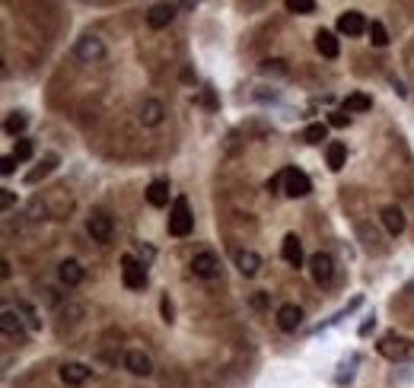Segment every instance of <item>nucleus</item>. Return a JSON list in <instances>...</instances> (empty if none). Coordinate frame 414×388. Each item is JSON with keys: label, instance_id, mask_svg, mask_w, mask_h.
<instances>
[{"label": "nucleus", "instance_id": "obj_17", "mask_svg": "<svg viewBox=\"0 0 414 388\" xmlns=\"http://www.w3.org/2000/svg\"><path fill=\"white\" fill-rule=\"evenodd\" d=\"M147 204L156 207V211L169 204V182L166 178H156V182L147 184Z\"/></svg>", "mask_w": 414, "mask_h": 388}, {"label": "nucleus", "instance_id": "obj_20", "mask_svg": "<svg viewBox=\"0 0 414 388\" xmlns=\"http://www.w3.org/2000/svg\"><path fill=\"white\" fill-rule=\"evenodd\" d=\"M87 379H89V369L83 363H64L61 366V382L64 385H83Z\"/></svg>", "mask_w": 414, "mask_h": 388}, {"label": "nucleus", "instance_id": "obj_1", "mask_svg": "<svg viewBox=\"0 0 414 388\" xmlns=\"http://www.w3.org/2000/svg\"><path fill=\"white\" fill-rule=\"evenodd\" d=\"M192 226H194V217H192L188 201L185 198H175L172 201V211H169V236L185 239V236H192Z\"/></svg>", "mask_w": 414, "mask_h": 388}, {"label": "nucleus", "instance_id": "obj_11", "mask_svg": "<svg viewBox=\"0 0 414 388\" xmlns=\"http://www.w3.org/2000/svg\"><path fill=\"white\" fill-rule=\"evenodd\" d=\"M175 4H153V7L147 10V26L150 29H166L169 23L175 20Z\"/></svg>", "mask_w": 414, "mask_h": 388}, {"label": "nucleus", "instance_id": "obj_34", "mask_svg": "<svg viewBox=\"0 0 414 388\" xmlns=\"http://www.w3.org/2000/svg\"><path fill=\"white\" fill-rule=\"evenodd\" d=\"M160 309H163V322H172V303H169V296H163V303H160Z\"/></svg>", "mask_w": 414, "mask_h": 388}, {"label": "nucleus", "instance_id": "obj_16", "mask_svg": "<svg viewBox=\"0 0 414 388\" xmlns=\"http://www.w3.org/2000/svg\"><path fill=\"white\" fill-rule=\"evenodd\" d=\"M382 226H386L389 236H401L405 232V213H401V207H382Z\"/></svg>", "mask_w": 414, "mask_h": 388}, {"label": "nucleus", "instance_id": "obj_29", "mask_svg": "<svg viewBox=\"0 0 414 388\" xmlns=\"http://www.w3.org/2000/svg\"><path fill=\"white\" fill-rule=\"evenodd\" d=\"M357 236L363 239V245H367V249H373V245L380 242V232H376L370 223H360V226H357Z\"/></svg>", "mask_w": 414, "mask_h": 388}, {"label": "nucleus", "instance_id": "obj_2", "mask_svg": "<svg viewBox=\"0 0 414 388\" xmlns=\"http://www.w3.org/2000/svg\"><path fill=\"white\" fill-rule=\"evenodd\" d=\"M121 280L127 289H144L147 287V264L137 261L134 255H121Z\"/></svg>", "mask_w": 414, "mask_h": 388}, {"label": "nucleus", "instance_id": "obj_13", "mask_svg": "<svg viewBox=\"0 0 414 388\" xmlns=\"http://www.w3.org/2000/svg\"><path fill=\"white\" fill-rule=\"evenodd\" d=\"M125 369L131 375H150L153 373V363H150V356L144 353V350H127L125 353Z\"/></svg>", "mask_w": 414, "mask_h": 388}, {"label": "nucleus", "instance_id": "obj_24", "mask_svg": "<svg viewBox=\"0 0 414 388\" xmlns=\"http://www.w3.org/2000/svg\"><path fill=\"white\" fill-rule=\"evenodd\" d=\"M26 125H29L26 115H23V112H13V115H7V121H4V131H7L10 137L20 140V134L26 131Z\"/></svg>", "mask_w": 414, "mask_h": 388}, {"label": "nucleus", "instance_id": "obj_30", "mask_svg": "<svg viewBox=\"0 0 414 388\" xmlns=\"http://www.w3.org/2000/svg\"><path fill=\"white\" fill-rule=\"evenodd\" d=\"M54 163H58V159H54V156H48V159H45V165H42V169H35V172H32V175H29V178H26V182H29V184H35V182H39V178H42V175H48V172H51V169H54Z\"/></svg>", "mask_w": 414, "mask_h": 388}, {"label": "nucleus", "instance_id": "obj_22", "mask_svg": "<svg viewBox=\"0 0 414 388\" xmlns=\"http://www.w3.org/2000/svg\"><path fill=\"white\" fill-rule=\"evenodd\" d=\"M325 159H328V169L332 172H341L344 169V163H348V146L341 144V140H332L325 150Z\"/></svg>", "mask_w": 414, "mask_h": 388}, {"label": "nucleus", "instance_id": "obj_10", "mask_svg": "<svg viewBox=\"0 0 414 388\" xmlns=\"http://www.w3.org/2000/svg\"><path fill=\"white\" fill-rule=\"evenodd\" d=\"M309 274H313L315 283H328L334 277V261L328 251H315L313 258H309Z\"/></svg>", "mask_w": 414, "mask_h": 388}, {"label": "nucleus", "instance_id": "obj_39", "mask_svg": "<svg viewBox=\"0 0 414 388\" xmlns=\"http://www.w3.org/2000/svg\"><path fill=\"white\" fill-rule=\"evenodd\" d=\"M405 293H408V296H414V280H408V287H405Z\"/></svg>", "mask_w": 414, "mask_h": 388}, {"label": "nucleus", "instance_id": "obj_38", "mask_svg": "<svg viewBox=\"0 0 414 388\" xmlns=\"http://www.w3.org/2000/svg\"><path fill=\"white\" fill-rule=\"evenodd\" d=\"M0 277H4V280L10 277V261H0Z\"/></svg>", "mask_w": 414, "mask_h": 388}, {"label": "nucleus", "instance_id": "obj_9", "mask_svg": "<svg viewBox=\"0 0 414 388\" xmlns=\"http://www.w3.org/2000/svg\"><path fill=\"white\" fill-rule=\"evenodd\" d=\"M367 20H363L360 10H348V13H341L338 16V32L341 35H348V39H357V35L367 32Z\"/></svg>", "mask_w": 414, "mask_h": 388}, {"label": "nucleus", "instance_id": "obj_28", "mask_svg": "<svg viewBox=\"0 0 414 388\" xmlns=\"http://www.w3.org/2000/svg\"><path fill=\"white\" fill-rule=\"evenodd\" d=\"M287 10L290 13H300V16H306V13H315V0H287Z\"/></svg>", "mask_w": 414, "mask_h": 388}, {"label": "nucleus", "instance_id": "obj_31", "mask_svg": "<svg viewBox=\"0 0 414 388\" xmlns=\"http://www.w3.org/2000/svg\"><path fill=\"white\" fill-rule=\"evenodd\" d=\"M13 204H16V194H13V191L4 188V191H0V211H4V213L13 211Z\"/></svg>", "mask_w": 414, "mask_h": 388}, {"label": "nucleus", "instance_id": "obj_12", "mask_svg": "<svg viewBox=\"0 0 414 388\" xmlns=\"http://www.w3.org/2000/svg\"><path fill=\"white\" fill-rule=\"evenodd\" d=\"M281 255H284V261H287L290 268H303V242H300L296 232H287V236H284Z\"/></svg>", "mask_w": 414, "mask_h": 388}, {"label": "nucleus", "instance_id": "obj_37", "mask_svg": "<svg viewBox=\"0 0 414 388\" xmlns=\"http://www.w3.org/2000/svg\"><path fill=\"white\" fill-rule=\"evenodd\" d=\"M281 182H284V172H281V175H274L271 182H268V191H277V184H281Z\"/></svg>", "mask_w": 414, "mask_h": 388}, {"label": "nucleus", "instance_id": "obj_15", "mask_svg": "<svg viewBox=\"0 0 414 388\" xmlns=\"http://www.w3.org/2000/svg\"><path fill=\"white\" fill-rule=\"evenodd\" d=\"M277 325H281V331H296L303 325V309L294 303L281 306V309H277Z\"/></svg>", "mask_w": 414, "mask_h": 388}, {"label": "nucleus", "instance_id": "obj_8", "mask_svg": "<svg viewBox=\"0 0 414 388\" xmlns=\"http://www.w3.org/2000/svg\"><path fill=\"white\" fill-rule=\"evenodd\" d=\"M192 274L201 277V280H214V277L220 274V261H217L214 251H198V255L192 258Z\"/></svg>", "mask_w": 414, "mask_h": 388}, {"label": "nucleus", "instance_id": "obj_23", "mask_svg": "<svg viewBox=\"0 0 414 388\" xmlns=\"http://www.w3.org/2000/svg\"><path fill=\"white\" fill-rule=\"evenodd\" d=\"M373 108V99L370 96H363V92H351L348 99H344V112H370Z\"/></svg>", "mask_w": 414, "mask_h": 388}, {"label": "nucleus", "instance_id": "obj_21", "mask_svg": "<svg viewBox=\"0 0 414 388\" xmlns=\"http://www.w3.org/2000/svg\"><path fill=\"white\" fill-rule=\"evenodd\" d=\"M236 268H239L242 277H255L258 274V268H261V258L255 255V251L242 249V251H236Z\"/></svg>", "mask_w": 414, "mask_h": 388}, {"label": "nucleus", "instance_id": "obj_26", "mask_svg": "<svg viewBox=\"0 0 414 388\" xmlns=\"http://www.w3.org/2000/svg\"><path fill=\"white\" fill-rule=\"evenodd\" d=\"M370 42H373L376 48H386L389 45V32H386V26H382V23H370Z\"/></svg>", "mask_w": 414, "mask_h": 388}, {"label": "nucleus", "instance_id": "obj_27", "mask_svg": "<svg viewBox=\"0 0 414 388\" xmlns=\"http://www.w3.org/2000/svg\"><path fill=\"white\" fill-rule=\"evenodd\" d=\"M32 153H35L32 140H26V137L16 140V150H13V159H16V163H26V159H32Z\"/></svg>", "mask_w": 414, "mask_h": 388}, {"label": "nucleus", "instance_id": "obj_36", "mask_svg": "<svg viewBox=\"0 0 414 388\" xmlns=\"http://www.w3.org/2000/svg\"><path fill=\"white\" fill-rule=\"evenodd\" d=\"M332 125H334V127H344V125H351V115H344V112L332 115Z\"/></svg>", "mask_w": 414, "mask_h": 388}, {"label": "nucleus", "instance_id": "obj_33", "mask_svg": "<svg viewBox=\"0 0 414 388\" xmlns=\"http://www.w3.org/2000/svg\"><path fill=\"white\" fill-rule=\"evenodd\" d=\"M261 73H287L284 61H261Z\"/></svg>", "mask_w": 414, "mask_h": 388}, {"label": "nucleus", "instance_id": "obj_18", "mask_svg": "<svg viewBox=\"0 0 414 388\" xmlns=\"http://www.w3.org/2000/svg\"><path fill=\"white\" fill-rule=\"evenodd\" d=\"M315 48H319V54H322V58H328V61H334L341 54L338 39H334L328 29H319V32H315Z\"/></svg>", "mask_w": 414, "mask_h": 388}, {"label": "nucleus", "instance_id": "obj_25", "mask_svg": "<svg viewBox=\"0 0 414 388\" xmlns=\"http://www.w3.org/2000/svg\"><path fill=\"white\" fill-rule=\"evenodd\" d=\"M328 137V125H322V121H315V125H309L306 131H303V140H306V144H322V140Z\"/></svg>", "mask_w": 414, "mask_h": 388}, {"label": "nucleus", "instance_id": "obj_7", "mask_svg": "<svg viewBox=\"0 0 414 388\" xmlns=\"http://www.w3.org/2000/svg\"><path fill=\"white\" fill-rule=\"evenodd\" d=\"M0 331H4V337H10V341H26V325H23V312L20 309H4L0 312Z\"/></svg>", "mask_w": 414, "mask_h": 388}, {"label": "nucleus", "instance_id": "obj_19", "mask_svg": "<svg viewBox=\"0 0 414 388\" xmlns=\"http://www.w3.org/2000/svg\"><path fill=\"white\" fill-rule=\"evenodd\" d=\"M163 115H166V108H163L160 99H144V106H141V125L156 127L163 121Z\"/></svg>", "mask_w": 414, "mask_h": 388}, {"label": "nucleus", "instance_id": "obj_6", "mask_svg": "<svg viewBox=\"0 0 414 388\" xmlns=\"http://www.w3.org/2000/svg\"><path fill=\"white\" fill-rule=\"evenodd\" d=\"M309 191H313V182H309L306 172L284 169V194H287V198H306Z\"/></svg>", "mask_w": 414, "mask_h": 388}, {"label": "nucleus", "instance_id": "obj_32", "mask_svg": "<svg viewBox=\"0 0 414 388\" xmlns=\"http://www.w3.org/2000/svg\"><path fill=\"white\" fill-rule=\"evenodd\" d=\"M16 309H20L23 315H29V325H32V328H42V318L35 315V309H32V306H29V303H20V306H16Z\"/></svg>", "mask_w": 414, "mask_h": 388}, {"label": "nucleus", "instance_id": "obj_4", "mask_svg": "<svg viewBox=\"0 0 414 388\" xmlns=\"http://www.w3.org/2000/svg\"><path fill=\"white\" fill-rule=\"evenodd\" d=\"M87 232L93 236V242L108 245V242H112V236H115V223H112V217H108V213H102V211H96L93 217L87 220Z\"/></svg>", "mask_w": 414, "mask_h": 388}, {"label": "nucleus", "instance_id": "obj_14", "mask_svg": "<svg viewBox=\"0 0 414 388\" xmlns=\"http://www.w3.org/2000/svg\"><path fill=\"white\" fill-rule=\"evenodd\" d=\"M58 280L64 283V287H80V283H83V268H80V261H74V258L61 261V264H58Z\"/></svg>", "mask_w": 414, "mask_h": 388}, {"label": "nucleus", "instance_id": "obj_5", "mask_svg": "<svg viewBox=\"0 0 414 388\" xmlns=\"http://www.w3.org/2000/svg\"><path fill=\"white\" fill-rule=\"evenodd\" d=\"M380 353L382 356H389V360H414V344L411 341H405V337H395V334H389V337H382L380 341Z\"/></svg>", "mask_w": 414, "mask_h": 388}, {"label": "nucleus", "instance_id": "obj_35", "mask_svg": "<svg viewBox=\"0 0 414 388\" xmlns=\"http://www.w3.org/2000/svg\"><path fill=\"white\" fill-rule=\"evenodd\" d=\"M13 169H16V159L13 156H4V163H0V172H4V175H13Z\"/></svg>", "mask_w": 414, "mask_h": 388}, {"label": "nucleus", "instance_id": "obj_3", "mask_svg": "<svg viewBox=\"0 0 414 388\" xmlns=\"http://www.w3.org/2000/svg\"><path fill=\"white\" fill-rule=\"evenodd\" d=\"M74 54L77 61H83V64H96V61L106 58V45H102L99 35H80L74 45Z\"/></svg>", "mask_w": 414, "mask_h": 388}]
</instances>
